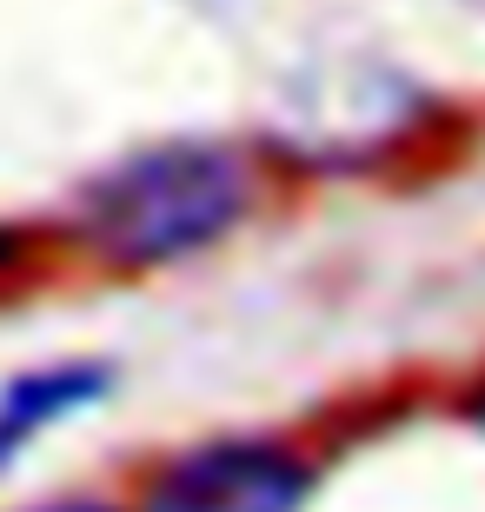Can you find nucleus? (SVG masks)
Returning <instances> with one entry per match:
<instances>
[{
	"mask_svg": "<svg viewBox=\"0 0 485 512\" xmlns=\"http://www.w3.org/2000/svg\"><path fill=\"white\" fill-rule=\"evenodd\" d=\"M313 493V466L273 439H213L173 459L147 512H299Z\"/></svg>",
	"mask_w": 485,
	"mask_h": 512,
	"instance_id": "7ed1b4c3",
	"label": "nucleus"
},
{
	"mask_svg": "<svg viewBox=\"0 0 485 512\" xmlns=\"http://www.w3.org/2000/svg\"><path fill=\"white\" fill-rule=\"evenodd\" d=\"M173 7H193V14H206V20H233V14H246L253 0H173Z\"/></svg>",
	"mask_w": 485,
	"mask_h": 512,
	"instance_id": "39448f33",
	"label": "nucleus"
},
{
	"mask_svg": "<svg viewBox=\"0 0 485 512\" xmlns=\"http://www.w3.org/2000/svg\"><path fill=\"white\" fill-rule=\"evenodd\" d=\"M260 200V160L240 140L173 133L133 147L74 193V240L94 260L147 273L220 247Z\"/></svg>",
	"mask_w": 485,
	"mask_h": 512,
	"instance_id": "f257e3e1",
	"label": "nucleus"
},
{
	"mask_svg": "<svg viewBox=\"0 0 485 512\" xmlns=\"http://www.w3.org/2000/svg\"><path fill=\"white\" fill-rule=\"evenodd\" d=\"M113 393V366L100 360H60V366H27L0 386V466H14L40 433L67 426L94 399Z\"/></svg>",
	"mask_w": 485,
	"mask_h": 512,
	"instance_id": "20e7f679",
	"label": "nucleus"
},
{
	"mask_svg": "<svg viewBox=\"0 0 485 512\" xmlns=\"http://www.w3.org/2000/svg\"><path fill=\"white\" fill-rule=\"evenodd\" d=\"M432 87L379 54L299 60L266 107V147L306 173H366L432 127Z\"/></svg>",
	"mask_w": 485,
	"mask_h": 512,
	"instance_id": "f03ea898",
	"label": "nucleus"
},
{
	"mask_svg": "<svg viewBox=\"0 0 485 512\" xmlns=\"http://www.w3.org/2000/svg\"><path fill=\"white\" fill-rule=\"evenodd\" d=\"M40 512H100V506H40Z\"/></svg>",
	"mask_w": 485,
	"mask_h": 512,
	"instance_id": "6e6552de",
	"label": "nucleus"
},
{
	"mask_svg": "<svg viewBox=\"0 0 485 512\" xmlns=\"http://www.w3.org/2000/svg\"><path fill=\"white\" fill-rule=\"evenodd\" d=\"M472 419L485 426V380H479V393H472Z\"/></svg>",
	"mask_w": 485,
	"mask_h": 512,
	"instance_id": "423d86ee",
	"label": "nucleus"
},
{
	"mask_svg": "<svg viewBox=\"0 0 485 512\" xmlns=\"http://www.w3.org/2000/svg\"><path fill=\"white\" fill-rule=\"evenodd\" d=\"M7 253H14V233L0 227V266H7Z\"/></svg>",
	"mask_w": 485,
	"mask_h": 512,
	"instance_id": "0eeeda50",
	"label": "nucleus"
}]
</instances>
